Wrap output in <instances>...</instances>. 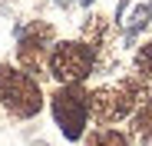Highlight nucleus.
Listing matches in <instances>:
<instances>
[{
	"instance_id": "1",
	"label": "nucleus",
	"mask_w": 152,
	"mask_h": 146,
	"mask_svg": "<svg viewBox=\"0 0 152 146\" xmlns=\"http://www.w3.org/2000/svg\"><path fill=\"white\" fill-rule=\"evenodd\" d=\"M145 100V83L129 77V80H119V83H109V86H99L89 93V113L96 123H119L126 119L139 103Z\"/></svg>"
},
{
	"instance_id": "2",
	"label": "nucleus",
	"mask_w": 152,
	"mask_h": 146,
	"mask_svg": "<svg viewBox=\"0 0 152 146\" xmlns=\"http://www.w3.org/2000/svg\"><path fill=\"white\" fill-rule=\"evenodd\" d=\"M0 103L17 119H30L43 110V90L40 83L10 63H0Z\"/></svg>"
},
{
	"instance_id": "3",
	"label": "nucleus",
	"mask_w": 152,
	"mask_h": 146,
	"mask_svg": "<svg viewBox=\"0 0 152 146\" xmlns=\"http://www.w3.org/2000/svg\"><path fill=\"white\" fill-rule=\"evenodd\" d=\"M93 63H96V46L80 43V40L53 43V46H50V53H46V70H50V77L60 80L63 86L83 83L89 73H93Z\"/></svg>"
},
{
	"instance_id": "4",
	"label": "nucleus",
	"mask_w": 152,
	"mask_h": 146,
	"mask_svg": "<svg viewBox=\"0 0 152 146\" xmlns=\"http://www.w3.org/2000/svg\"><path fill=\"white\" fill-rule=\"evenodd\" d=\"M50 110H53V119L63 130V136L69 143H76L83 136V130H86V119H89V93L80 83L60 86L50 96Z\"/></svg>"
},
{
	"instance_id": "5",
	"label": "nucleus",
	"mask_w": 152,
	"mask_h": 146,
	"mask_svg": "<svg viewBox=\"0 0 152 146\" xmlns=\"http://www.w3.org/2000/svg\"><path fill=\"white\" fill-rule=\"evenodd\" d=\"M50 43H53V27H50V23H27V27L20 30L17 60H20L23 73H40Z\"/></svg>"
},
{
	"instance_id": "6",
	"label": "nucleus",
	"mask_w": 152,
	"mask_h": 146,
	"mask_svg": "<svg viewBox=\"0 0 152 146\" xmlns=\"http://www.w3.org/2000/svg\"><path fill=\"white\" fill-rule=\"evenodd\" d=\"M149 23H152V0H149V4H139V7H132V13L129 17H126V23H122V37L126 40H136L145 27H149Z\"/></svg>"
},
{
	"instance_id": "7",
	"label": "nucleus",
	"mask_w": 152,
	"mask_h": 146,
	"mask_svg": "<svg viewBox=\"0 0 152 146\" xmlns=\"http://www.w3.org/2000/svg\"><path fill=\"white\" fill-rule=\"evenodd\" d=\"M132 133H136V139H142V143L152 146V93L139 103V113L132 119Z\"/></svg>"
},
{
	"instance_id": "8",
	"label": "nucleus",
	"mask_w": 152,
	"mask_h": 146,
	"mask_svg": "<svg viewBox=\"0 0 152 146\" xmlns=\"http://www.w3.org/2000/svg\"><path fill=\"white\" fill-rule=\"evenodd\" d=\"M86 146H129V139L119 130H96V133H89Z\"/></svg>"
},
{
	"instance_id": "9",
	"label": "nucleus",
	"mask_w": 152,
	"mask_h": 146,
	"mask_svg": "<svg viewBox=\"0 0 152 146\" xmlns=\"http://www.w3.org/2000/svg\"><path fill=\"white\" fill-rule=\"evenodd\" d=\"M136 80H152V40L139 46V53H136Z\"/></svg>"
},
{
	"instance_id": "10",
	"label": "nucleus",
	"mask_w": 152,
	"mask_h": 146,
	"mask_svg": "<svg viewBox=\"0 0 152 146\" xmlns=\"http://www.w3.org/2000/svg\"><path fill=\"white\" fill-rule=\"evenodd\" d=\"M56 4H60V7H73V4H76V0H56Z\"/></svg>"
},
{
	"instance_id": "11",
	"label": "nucleus",
	"mask_w": 152,
	"mask_h": 146,
	"mask_svg": "<svg viewBox=\"0 0 152 146\" xmlns=\"http://www.w3.org/2000/svg\"><path fill=\"white\" fill-rule=\"evenodd\" d=\"M80 4H86V7H89V4H93V0H80Z\"/></svg>"
},
{
	"instance_id": "12",
	"label": "nucleus",
	"mask_w": 152,
	"mask_h": 146,
	"mask_svg": "<svg viewBox=\"0 0 152 146\" xmlns=\"http://www.w3.org/2000/svg\"><path fill=\"white\" fill-rule=\"evenodd\" d=\"M33 146H46V143H33Z\"/></svg>"
}]
</instances>
